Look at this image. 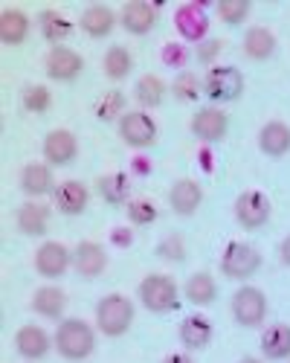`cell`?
Wrapping results in <instances>:
<instances>
[{"mask_svg":"<svg viewBox=\"0 0 290 363\" xmlns=\"http://www.w3.org/2000/svg\"><path fill=\"white\" fill-rule=\"evenodd\" d=\"M52 346H55V352L62 354L64 360H84V357H91L93 349H96V331H93V325H87L84 320L70 317L64 323H58Z\"/></svg>","mask_w":290,"mask_h":363,"instance_id":"6da1fadb","label":"cell"},{"mask_svg":"<svg viewBox=\"0 0 290 363\" xmlns=\"http://www.w3.org/2000/svg\"><path fill=\"white\" fill-rule=\"evenodd\" d=\"M134 323V302L125 294H108L96 306V328L108 337H122Z\"/></svg>","mask_w":290,"mask_h":363,"instance_id":"7a4b0ae2","label":"cell"},{"mask_svg":"<svg viewBox=\"0 0 290 363\" xmlns=\"http://www.w3.org/2000/svg\"><path fill=\"white\" fill-rule=\"evenodd\" d=\"M139 302H142V308H149L151 314H168L174 308H180L178 282L166 274H149L139 282Z\"/></svg>","mask_w":290,"mask_h":363,"instance_id":"3957f363","label":"cell"},{"mask_svg":"<svg viewBox=\"0 0 290 363\" xmlns=\"http://www.w3.org/2000/svg\"><path fill=\"white\" fill-rule=\"evenodd\" d=\"M258 267H261V253L247 241H229L221 253V274L226 279L244 282L258 274Z\"/></svg>","mask_w":290,"mask_h":363,"instance_id":"277c9868","label":"cell"},{"mask_svg":"<svg viewBox=\"0 0 290 363\" xmlns=\"http://www.w3.org/2000/svg\"><path fill=\"white\" fill-rule=\"evenodd\" d=\"M232 320L244 328H258L267 320V296L255 285H241L232 294Z\"/></svg>","mask_w":290,"mask_h":363,"instance_id":"5b68a950","label":"cell"},{"mask_svg":"<svg viewBox=\"0 0 290 363\" xmlns=\"http://www.w3.org/2000/svg\"><path fill=\"white\" fill-rule=\"evenodd\" d=\"M203 94L212 102H236L244 94V73L238 67H212L203 76Z\"/></svg>","mask_w":290,"mask_h":363,"instance_id":"8992f818","label":"cell"},{"mask_svg":"<svg viewBox=\"0 0 290 363\" xmlns=\"http://www.w3.org/2000/svg\"><path fill=\"white\" fill-rule=\"evenodd\" d=\"M270 213H273L270 198L261 189H247L236 198V221L244 230H261L270 221Z\"/></svg>","mask_w":290,"mask_h":363,"instance_id":"52a82bcc","label":"cell"},{"mask_svg":"<svg viewBox=\"0 0 290 363\" xmlns=\"http://www.w3.org/2000/svg\"><path fill=\"white\" fill-rule=\"evenodd\" d=\"M120 137L131 148H149L157 143V123L145 111H125L120 119Z\"/></svg>","mask_w":290,"mask_h":363,"instance_id":"ba28073f","label":"cell"},{"mask_svg":"<svg viewBox=\"0 0 290 363\" xmlns=\"http://www.w3.org/2000/svg\"><path fill=\"white\" fill-rule=\"evenodd\" d=\"M70 264H73V253L64 245H58V241H44V245L35 250V270L44 279L64 277Z\"/></svg>","mask_w":290,"mask_h":363,"instance_id":"9c48e42d","label":"cell"},{"mask_svg":"<svg viewBox=\"0 0 290 363\" xmlns=\"http://www.w3.org/2000/svg\"><path fill=\"white\" fill-rule=\"evenodd\" d=\"M229 131V116L221 108H200L192 116V134L200 143H221Z\"/></svg>","mask_w":290,"mask_h":363,"instance_id":"30bf717a","label":"cell"},{"mask_svg":"<svg viewBox=\"0 0 290 363\" xmlns=\"http://www.w3.org/2000/svg\"><path fill=\"white\" fill-rule=\"evenodd\" d=\"M73 267L79 270V277L84 279H96L105 274L108 267V253L99 241H79L73 250Z\"/></svg>","mask_w":290,"mask_h":363,"instance_id":"8fae6325","label":"cell"},{"mask_svg":"<svg viewBox=\"0 0 290 363\" xmlns=\"http://www.w3.org/2000/svg\"><path fill=\"white\" fill-rule=\"evenodd\" d=\"M47 76L55 79V82H73L81 70H84V62L81 55L70 47H52L47 52Z\"/></svg>","mask_w":290,"mask_h":363,"instance_id":"7c38bea8","label":"cell"},{"mask_svg":"<svg viewBox=\"0 0 290 363\" xmlns=\"http://www.w3.org/2000/svg\"><path fill=\"white\" fill-rule=\"evenodd\" d=\"M120 23L131 35L151 33L154 23H157V6L145 4V0H128V4L122 6V12H120Z\"/></svg>","mask_w":290,"mask_h":363,"instance_id":"4fadbf2b","label":"cell"},{"mask_svg":"<svg viewBox=\"0 0 290 363\" xmlns=\"http://www.w3.org/2000/svg\"><path fill=\"white\" fill-rule=\"evenodd\" d=\"M76 155H79V143H76L73 131L55 128V131L47 134V140H44V160L50 166H67V163L76 160Z\"/></svg>","mask_w":290,"mask_h":363,"instance_id":"5bb4252c","label":"cell"},{"mask_svg":"<svg viewBox=\"0 0 290 363\" xmlns=\"http://www.w3.org/2000/svg\"><path fill=\"white\" fill-rule=\"evenodd\" d=\"M168 203H171L174 213L183 216V218L195 216L197 209H200V203H203V189H200V184H197V180H189V177L174 180L171 189H168Z\"/></svg>","mask_w":290,"mask_h":363,"instance_id":"9a60e30c","label":"cell"},{"mask_svg":"<svg viewBox=\"0 0 290 363\" xmlns=\"http://www.w3.org/2000/svg\"><path fill=\"white\" fill-rule=\"evenodd\" d=\"M174 26H178V33L186 38V41H197L203 44L207 41V33H209V18L200 6L195 4H186L174 12Z\"/></svg>","mask_w":290,"mask_h":363,"instance_id":"2e32d148","label":"cell"},{"mask_svg":"<svg viewBox=\"0 0 290 363\" xmlns=\"http://www.w3.org/2000/svg\"><path fill=\"white\" fill-rule=\"evenodd\" d=\"M21 189L26 198H44V195L55 192L50 163H26L21 172Z\"/></svg>","mask_w":290,"mask_h":363,"instance_id":"e0dca14e","label":"cell"},{"mask_svg":"<svg viewBox=\"0 0 290 363\" xmlns=\"http://www.w3.org/2000/svg\"><path fill=\"white\" fill-rule=\"evenodd\" d=\"M50 346H52V340L41 325H21L15 335V349L26 360H41L50 352Z\"/></svg>","mask_w":290,"mask_h":363,"instance_id":"ac0fdd59","label":"cell"},{"mask_svg":"<svg viewBox=\"0 0 290 363\" xmlns=\"http://www.w3.org/2000/svg\"><path fill=\"white\" fill-rule=\"evenodd\" d=\"M258 148L265 151L267 157H284L290 151V125L282 123V119L265 123L258 131Z\"/></svg>","mask_w":290,"mask_h":363,"instance_id":"d6986e66","label":"cell"},{"mask_svg":"<svg viewBox=\"0 0 290 363\" xmlns=\"http://www.w3.org/2000/svg\"><path fill=\"white\" fill-rule=\"evenodd\" d=\"M52 201L64 216H79V213H84L87 201H91V192H87L81 180H64V184L55 186Z\"/></svg>","mask_w":290,"mask_h":363,"instance_id":"ffe728a7","label":"cell"},{"mask_svg":"<svg viewBox=\"0 0 290 363\" xmlns=\"http://www.w3.org/2000/svg\"><path fill=\"white\" fill-rule=\"evenodd\" d=\"M178 335H180V343L189 352H200V349H207L212 343V323L207 317H200V314H192L180 323Z\"/></svg>","mask_w":290,"mask_h":363,"instance_id":"44dd1931","label":"cell"},{"mask_svg":"<svg viewBox=\"0 0 290 363\" xmlns=\"http://www.w3.org/2000/svg\"><path fill=\"white\" fill-rule=\"evenodd\" d=\"M15 224L23 235H44L47 233V224H50V209L38 201H26L18 206L15 213Z\"/></svg>","mask_w":290,"mask_h":363,"instance_id":"7402d4cb","label":"cell"},{"mask_svg":"<svg viewBox=\"0 0 290 363\" xmlns=\"http://www.w3.org/2000/svg\"><path fill=\"white\" fill-rule=\"evenodd\" d=\"M67 308V294L55 285H44L33 294V311L41 314L44 320H58Z\"/></svg>","mask_w":290,"mask_h":363,"instance_id":"603a6c76","label":"cell"},{"mask_svg":"<svg viewBox=\"0 0 290 363\" xmlns=\"http://www.w3.org/2000/svg\"><path fill=\"white\" fill-rule=\"evenodd\" d=\"M261 354L267 360H287L290 357V325L276 323L267 325L261 335Z\"/></svg>","mask_w":290,"mask_h":363,"instance_id":"cb8c5ba5","label":"cell"},{"mask_svg":"<svg viewBox=\"0 0 290 363\" xmlns=\"http://www.w3.org/2000/svg\"><path fill=\"white\" fill-rule=\"evenodd\" d=\"M276 52V35L267 26H250L244 35V55L253 58V62H267V58Z\"/></svg>","mask_w":290,"mask_h":363,"instance_id":"d4e9b609","label":"cell"},{"mask_svg":"<svg viewBox=\"0 0 290 363\" xmlns=\"http://www.w3.org/2000/svg\"><path fill=\"white\" fill-rule=\"evenodd\" d=\"M29 35V18L21 9H4L0 12V41L6 47L23 44Z\"/></svg>","mask_w":290,"mask_h":363,"instance_id":"484cf974","label":"cell"},{"mask_svg":"<svg viewBox=\"0 0 290 363\" xmlns=\"http://www.w3.org/2000/svg\"><path fill=\"white\" fill-rule=\"evenodd\" d=\"M81 29L91 38H105V35H110V29L116 26V12L113 9H108V6H102V4H96V6H87L84 12H81Z\"/></svg>","mask_w":290,"mask_h":363,"instance_id":"4316f807","label":"cell"},{"mask_svg":"<svg viewBox=\"0 0 290 363\" xmlns=\"http://www.w3.org/2000/svg\"><path fill=\"white\" fill-rule=\"evenodd\" d=\"M96 186H99V195L105 198V203H110V206L131 203V201H128V198H131V180H128V174H122V172L102 174Z\"/></svg>","mask_w":290,"mask_h":363,"instance_id":"83f0119b","label":"cell"},{"mask_svg":"<svg viewBox=\"0 0 290 363\" xmlns=\"http://www.w3.org/2000/svg\"><path fill=\"white\" fill-rule=\"evenodd\" d=\"M183 294H186V299L192 302V306H200V308H203V306H212V302H215L218 285H215V279H212L209 274L197 270V274H192V277L186 279Z\"/></svg>","mask_w":290,"mask_h":363,"instance_id":"f1b7e54d","label":"cell"},{"mask_svg":"<svg viewBox=\"0 0 290 363\" xmlns=\"http://www.w3.org/2000/svg\"><path fill=\"white\" fill-rule=\"evenodd\" d=\"M38 23H41V35L50 41V44H55V47H62V41L73 33V23L58 12V9H44L41 15H38Z\"/></svg>","mask_w":290,"mask_h":363,"instance_id":"f546056e","label":"cell"},{"mask_svg":"<svg viewBox=\"0 0 290 363\" xmlns=\"http://www.w3.org/2000/svg\"><path fill=\"white\" fill-rule=\"evenodd\" d=\"M131 67H134V58H131L128 47H122V44L110 47V50L105 52V58H102V70H105V76H108L110 82H122V79L131 73Z\"/></svg>","mask_w":290,"mask_h":363,"instance_id":"4dcf8cb0","label":"cell"},{"mask_svg":"<svg viewBox=\"0 0 290 363\" xmlns=\"http://www.w3.org/2000/svg\"><path fill=\"white\" fill-rule=\"evenodd\" d=\"M163 96H166V84H163L160 76L149 73V76H142L137 82V102L142 108H157L163 102Z\"/></svg>","mask_w":290,"mask_h":363,"instance_id":"1f68e13d","label":"cell"},{"mask_svg":"<svg viewBox=\"0 0 290 363\" xmlns=\"http://www.w3.org/2000/svg\"><path fill=\"white\" fill-rule=\"evenodd\" d=\"M218 18L229 26H241L250 15V4L247 0H218V6H215Z\"/></svg>","mask_w":290,"mask_h":363,"instance_id":"d6a6232c","label":"cell"},{"mask_svg":"<svg viewBox=\"0 0 290 363\" xmlns=\"http://www.w3.org/2000/svg\"><path fill=\"white\" fill-rule=\"evenodd\" d=\"M125 96L120 94V90H110V94H105L102 99H99V105H96V116L99 119H105V123H110V119H116V116H125Z\"/></svg>","mask_w":290,"mask_h":363,"instance_id":"836d02e7","label":"cell"},{"mask_svg":"<svg viewBox=\"0 0 290 363\" xmlns=\"http://www.w3.org/2000/svg\"><path fill=\"white\" fill-rule=\"evenodd\" d=\"M157 218V206L151 201H145V198H137L128 203V221L134 227H149L151 221Z\"/></svg>","mask_w":290,"mask_h":363,"instance_id":"e575fe53","label":"cell"},{"mask_svg":"<svg viewBox=\"0 0 290 363\" xmlns=\"http://www.w3.org/2000/svg\"><path fill=\"white\" fill-rule=\"evenodd\" d=\"M50 105H52V96H50V90H47L44 84H29V87L23 90V108H26V111L44 113Z\"/></svg>","mask_w":290,"mask_h":363,"instance_id":"d590c367","label":"cell"},{"mask_svg":"<svg viewBox=\"0 0 290 363\" xmlns=\"http://www.w3.org/2000/svg\"><path fill=\"white\" fill-rule=\"evenodd\" d=\"M203 90V82L195 76V73H180L174 79V96L183 99V102H195Z\"/></svg>","mask_w":290,"mask_h":363,"instance_id":"8d00e7d4","label":"cell"},{"mask_svg":"<svg viewBox=\"0 0 290 363\" xmlns=\"http://www.w3.org/2000/svg\"><path fill=\"white\" fill-rule=\"evenodd\" d=\"M157 256L166 259V262H183L186 259V245L180 235H168L157 245Z\"/></svg>","mask_w":290,"mask_h":363,"instance_id":"74e56055","label":"cell"},{"mask_svg":"<svg viewBox=\"0 0 290 363\" xmlns=\"http://www.w3.org/2000/svg\"><path fill=\"white\" fill-rule=\"evenodd\" d=\"M224 50V44L218 41V38H212V41H203L200 47H197V62H203V65H212L215 58H218V52Z\"/></svg>","mask_w":290,"mask_h":363,"instance_id":"f35d334b","label":"cell"},{"mask_svg":"<svg viewBox=\"0 0 290 363\" xmlns=\"http://www.w3.org/2000/svg\"><path fill=\"white\" fill-rule=\"evenodd\" d=\"M163 62H166L168 67H178V70H180V65L186 62V50H183L180 44H166V47H163Z\"/></svg>","mask_w":290,"mask_h":363,"instance_id":"ab89813d","label":"cell"},{"mask_svg":"<svg viewBox=\"0 0 290 363\" xmlns=\"http://www.w3.org/2000/svg\"><path fill=\"white\" fill-rule=\"evenodd\" d=\"M279 256H282V262L290 267V235H284V238H282V245H279Z\"/></svg>","mask_w":290,"mask_h":363,"instance_id":"60d3db41","label":"cell"},{"mask_svg":"<svg viewBox=\"0 0 290 363\" xmlns=\"http://www.w3.org/2000/svg\"><path fill=\"white\" fill-rule=\"evenodd\" d=\"M113 241H116L120 247H128V245H131V233H128V230H113Z\"/></svg>","mask_w":290,"mask_h":363,"instance_id":"b9f144b4","label":"cell"},{"mask_svg":"<svg viewBox=\"0 0 290 363\" xmlns=\"http://www.w3.org/2000/svg\"><path fill=\"white\" fill-rule=\"evenodd\" d=\"M163 363H195L189 354H180V352H174V354H168Z\"/></svg>","mask_w":290,"mask_h":363,"instance_id":"7bdbcfd3","label":"cell"},{"mask_svg":"<svg viewBox=\"0 0 290 363\" xmlns=\"http://www.w3.org/2000/svg\"><path fill=\"white\" fill-rule=\"evenodd\" d=\"M238 363H265V360H258V357H241Z\"/></svg>","mask_w":290,"mask_h":363,"instance_id":"ee69618b","label":"cell"}]
</instances>
